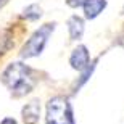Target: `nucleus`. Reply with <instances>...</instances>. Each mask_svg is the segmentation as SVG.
Segmentation results:
<instances>
[{
	"label": "nucleus",
	"mask_w": 124,
	"mask_h": 124,
	"mask_svg": "<svg viewBox=\"0 0 124 124\" xmlns=\"http://www.w3.org/2000/svg\"><path fill=\"white\" fill-rule=\"evenodd\" d=\"M2 82L7 85V89L15 97H23L32 90L34 84H36V79H34L31 68L16 61V63L8 64V68L3 71Z\"/></svg>",
	"instance_id": "obj_1"
},
{
	"label": "nucleus",
	"mask_w": 124,
	"mask_h": 124,
	"mask_svg": "<svg viewBox=\"0 0 124 124\" xmlns=\"http://www.w3.org/2000/svg\"><path fill=\"white\" fill-rule=\"evenodd\" d=\"M47 124H74L71 103L64 97H53L47 103Z\"/></svg>",
	"instance_id": "obj_2"
},
{
	"label": "nucleus",
	"mask_w": 124,
	"mask_h": 124,
	"mask_svg": "<svg viewBox=\"0 0 124 124\" xmlns=\"http://www.w3.org/2000/svg\"><path fill=\"white\" fill-rule=\"evenodd\" d=\"M53 29H55V24H50V23L44 24L40 29H37L21 48V58H32V56L39 55L44 50V47H45L50 34L53 32Z\"/></svg>",
	"instance_id": "obj_3"
},
{
	"label": "nucleus",
	"mask_w": 124,
	"mask_h": 124,
	"mask_svg": "<svg viewBox=\"0 0 124 124\" xmlns=\"http://www.w3.org/2000/svg\"><path fill=\"white\" fill-rule=\"evenodd\" d=\"M89 61H90V56H89V50L85 45H78L69 56V64L78 71H84L90 64Z\"/></svg>",
	"instance_id": "obj_4"
},
{
	"label": "nucleus",
	"mask_w": 124,
	"mask_h": 124,
	"mask_svg": "<svg viewBox=\"0 0 124 124\" xmlns=\"http://www.w3.org/2000/svg\"><path fill=\"white\" fill-rule=\"evenodd\" d=\"M40 118V105L37 100L26 103L23 108V121L24 124H37Z\"/></svg>",
	"instance_id": "obj_5"
},
{
	"label": "nucleus",
	"mask_w": 124,
	"mask_h": 124,
	"mask_svg": "<svg viewBox=\"0 0 124 124\" xmlns=\"http://www.w3.org/2000/svg\"><path fill=\"white\" fill-rule=\"evenodd\" d=\"M106 2L105 0H84L82 8H84V15L87 19H93L105 10Z\"/></svg>",
	"instance_id": "obj_6"
},
{
	"label": "nucleus",
	"mask_w": 124,
	"mask_h": 124,
	"mask_svg": "<svg viewBox=\"0 0 124 124\" xmlns=\"http://www.w3.org/2000/svg\"><path fill=\"white\" fill-rule=\"evenodd\" d=\"M68 31H69V37L71 40H79L84 34V21L79 16H71L68 19Z\"/></svg>",
	"instance_id": "obj_7"
},
{
	"label": "nucleus",
	"mask_w": 124,
	"mask_h": 124,
	"mask_svg": "<svg viewBox=\"0 0 124 124\" xmlns=\"http://www.w3.org/2000/svg\"><path fill=\"white\" fill-rule=\"evenodd\" d=\"M23 16L26 19H29V21H36V19H39L42 16V8L36 3L29 5V7H26V8L23 10Z\"/></svg>",
	"instance_id": "obj_8"
},
{
	"label": "nucleus",
	"mask_w": 124,
	"mask_h": 124,
	"mask_svg": "<svg viewBox=\"0 0 124 124\" xmlns=\"http://www.w3.org/2000/svg\"><path fill=\"white\" fill-rule=\"evenodd\" d=\"M66 3H68L69 7H73V8H78V7H82L84 0H68Z\"/></svg>",
	"instance_id": "obj_9"
},
{
	"label": "nucleus",
	"mask_w": 124,
	"mask_h": 124,
	"mask_svg": "<svg viewBox=\"0 0 124 124\" xmlns=\"http://www.w3.org/2000/svg\"><path fill=\"white\" fill-rule=\"evenodd\" d=\"M0 124H16V121H15L13 118H5V119L2 121Z\"/></svg>",
	"instance_id": "obj_10"
}]
</instances>
